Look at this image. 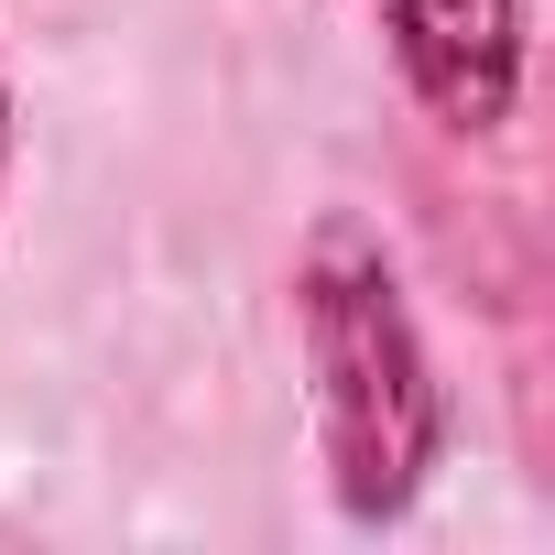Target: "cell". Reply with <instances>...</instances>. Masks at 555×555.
I'll return each instance as SVG.
<instances>
[{"mask_svg": "<svg viewBox=\"0 0 555 555\" xmlns=\"http://www.w3.org/2000/svg\"><path fill=\"white\" fill-rule=\"evenodd\" d=\"M295 349H306L317 457H327L338 522L392 533L436 490L457 414H447V382H436V349L414 327L403 272L360 218H317V240L295 261Z\"/></svg>", "mask_w": 555, "mask_h": 555, "instance_id": "cell-1", "label": "cell"}, {"mask_svg": "<svg viewBox=\"0 0 555 555\" xmlns=\"http://www.w3.org/2000/svg\"><path fill=\"white\" fill-rule=\"evenodd\" d=\"M403 99L457 131V142H490L512 131L522 109V0H360Z\"/></svg>", "mask_w": 555, "mask_h": 555, "instance_id": "cell-2", "label": "cell"}, {"mask_svg": "<svg viewBox=\"0 0 555 555\" xmlns=\"http://www.w3.org/2000/svg\"><path fill=\"white\" fill-rule=\"evenodd\" d=\"M12 153H23V109H12V66H0V185H12Z\"/></svg>", "mask_w": 555, "mask_h": 555, "instance_id": "cell-3", "label": "cell"}]
</instances>
